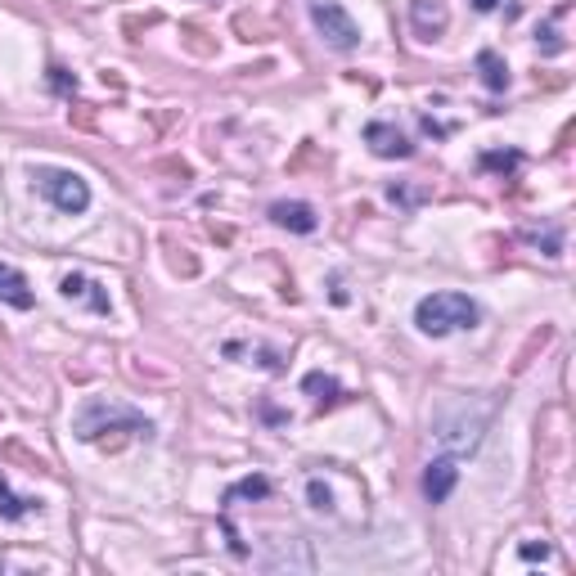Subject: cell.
I'll use <instances>...</instances> for the list:
<instances>
[{"label":"cell","mask_w":576,"mask_h":576,"mask_svg":"<svg viewBox=\"0 0 576 576\" xmlns=\"http://www.w3.org/2000/svg\"><path fill=\"white\" fill-rule=\"evenodd\" d=\"M73 433L82 442H109V433H140L149 437L153 424L144 415H135L131 405H117V401H86L73 419Z\"/></svg>","instance_id":"6da1fadb"},{"label":"cell","mask_w":576,"mask_h":576,"mask_svg":"<svg viewBox=\"0 0 576 576\" xmlns=\"http://www.w3.org/2000/svg\"><path fill=\"white\" fill-rule=\"evenodd\" d=\"M415 325L428 338H446L455 329H473L477 325V302L464 293H433L415 307Z\"/></svg>","instance_id":"7a4b0ae2"},{"label":"cell","mask_w":576,"mask_h":576,"mask_svg":"<svg viewBox=\"0 0 576 576\" xmlns=\"http://www.w3.org/2000/svg\"><path fill=\"white\" fill-rule=\"evenodd\" d=\"M36 190L68 217H82L91 208V185L77 176V171H54V167H41L36 171Z\"/></svg>","instance_id":"3957f363"},{"label":"cell","mask_w":576,"mask_h":576,"mask_svg":"<svg viewBox=\"0 0 576 576\" xmlns=\"http://www.w3.org/2000/svg\"><path fill=\"white\" fill-rule=\"evenodd\" d=\"M307 14H311L316 32L325 36V45H334V50H343V54L360 45V27H356V18L347 14L338 0H307Z\"/></svg>","instance_id":"277c9868"},{"label":"cell","mask_w":576,"mask_h":576,"mask_svg":"<svg viewBox=\"0 0 576 576\" xmlns=\"http://www.w3.org/2000/svg\"><path fill=\"white\" fill-rule=\"evenodd\" d=\"M365 144H369L378 158H410V153H415V144H410L392 122H369V126H365Z\"/></svg>","instance_id":"5b68a950"},{"label":"cell","mask_w":576,"mask_h":576,"mask_svg":"<svg viewBox=\"0 0 576 576\" xmlns=\"http://www.w3.org/2000/svg\"><path fill=\"white\" fill-rule=\"evenodd\" d=\"M59 293H63L68 302H86L91 311L109 316V293H104L91 275H77V270H73V275H63V279H59Z\"/></svg>","instance_id":"8992f818"},{"label":"cell","mask_w":576,"mask_h":576,"mask_svg":"<svg viewBox=\"0 0 576 576\" xmlns=\"http://www.w3.org/2000/svg\"><path fill=\"white\" fill-rule=\"evenodd\" d=\"M455 482H460V464L451 460V455H442V460H433L428 468H424V495H428L433 504L451 500Z\"/></svg>","instance_id":"52a82bcc"},{"label":"cell","mask_w":576,"mask_h":576,"mask_svg":"<svg viewBox=\"0 0 576 576\" xmlns=\"http://www.w3.org/2000/svg\"><path fill=\"white\" fill-rule=\"evenodd\" d=\"M270 221H275L279 230H293V234H311L320 226V217H316L311 203H275V208H270Z\"/></svg>","instance_id":"ba28073f"},{"label":"cell","mask_w":576,"mask_h":576,"mask_svg":"<svg viewBox=\"0 0 576 576\" xmlns=\"http://www.w3.org/2000/svg\"><path fill=\"white\" fill-rule=\"evenodd\" d=\"M0 302H9V307H18V311H32V288H27V279H23V270H14V266H5L0 261Z\"/></svg>","instance_id":"9c48e42d"},{"label":"cell","mask_w":576,"mask_h":576,"mask_svg":"<svg viewBox=\"0 0 576 576\" xmlns=\"http://www.w3.org/2000/svg\"><path fill=\"white\" fill-rule=\"evenodd\" d=\"M477 73H482V86H486V91H495V95L509 91V63H504L495 50H482V54H477Z\"/></svg>","instance_id":"30bf717a"},{"label":"cell","mask_w":576,"mask_h":576,"mask_svg":"<svg viewBox=\"0 0 576 576\" xmlns=\"http://www.w3.org/2000/svg\"><path fill=\"white\" fill-rule=\"evenodd\" d=\"M32 509H36V500H18V495L9 491L5 473H0V518H5V522H18V518H27Z\"/></svg>","instance_id":"8fae6325"},{"label":"cell","mask_w":576,"mask_h":576,"mask_svg":"<svg viewBox=\"0 0 576 576\" xmlns=\"http://www.w3.org/2000/svg\"><path fill=\"white\" fill-rule=\"evenodd\" d=\"M410 14H415L419 32H428V27H433V32H442V27H446V5H437V0H433V5H428V0H415V5H410Z\"/></svg>","instance_id":"7c38bea8"},{"label":"cell","mask_w":576,"mask_h":576,"mask_svg":"<svg viewBox=\"0 0 576 576\" xmlns=\"http://www.w3.org/2000/svg\"><path fill=\"white\" fill-rule=\"evenodd\" d=\"M266 495H270V482L257 473V477H243L239 486L226 491V504H234V500H266Z\"/></svg>","instance_id":"4fadbf2b"},{"label":"cell","mask_w":576,"mask_h":576,"mask_svg":"<svg viewBox=\"0 0 576 576\" xmlns=\"http://www.w3.org/2000/svg\"><path fill=\"white\" fill-rule=\"evenodd\" d=\"M302 387H307V392H316V405H320V410L338 401V383H334L329 374H307V383H302Z\"/></svg>","instance_id":"5bb4252c"},{"label":"cell","mask_w":576,"mask_h":576,"mask_svg":"<svg viewBox=\"0 0 576 576\" xmlns=\"http://www.w3.org/2000/svg\"><path fill=\"white\" fill-rule=\"evenodd\" d=\"M307 500H311V509H320V513H329V509H334V491H329L320 477H311V482H307Z\"/></svg>","instance_id":"9a60e30c"},{"label":"cell","mask_w":576,"mask_h":576,"mask_svg":"<svg viewBox=\"0 0 576 576\" xmlns=\"http://www.w3.org/2000/svg\"><path fill=\"white\" fill-rule=\"evenodd\" d=\"M518 162H522V158H518L513 149H509V153H482V167H486V171H513Z\"/></svg>","instance_id":"2e32d148"},{"label":"cell","mask_w":576,"mask_h":576,"mask_svg":"<svg viewBox=\"0 0 576 576\" xmlns=\"http://www.w3.org/2000/svg\"><path fill=\"white\" fill-rule=\"evenodd\" d=\"M387 199H392V203H419V199H428V190H401V185H392Z\"/></svg>","instance_id":"e0dca14e"},{"label":"cell","mask_w":576,"mask_h":576,"mask_svg":"<svg viewBox=\"0 0 576 576\" xmlns=\"http://www.w3.org/2000/svg\"><path fill=\"white\" fill-rule=\"evenodd\" d=\"M518 554H522L527 563H536V559H550V545H545V541H541V545H536V541H527V545H522Z\"/></svg>","instance_id":"ac0fdd59"},{"label":"cell","mask_w":576,"mask_h":576,"mask_svg":"<svg viewBox=\"0 0 576 576\" xmlns=\"http://www.w3.org/2000/svg\"><path fill=\"white\" fill-rule=\"evenodd\" d=\"M50 82H54V91H68V86H77V82H68V73H63V68H50Z\"/></svg>","instance_id":"d6986e66"},{"label":"cell","mask_w":576,"mask_h":576,"mask_svg":"<svg viewBox=\"0 0 576 576\" xmlns=\"http://www.w3.org/2000/svg\"><path fill=\"white\" fill-rule=\"evenodd\" d=\"M473 5H477L482 14H491V9H500V0H473Z\"/></svg>","instance_id":"ffe728a7"}]
</instances>
